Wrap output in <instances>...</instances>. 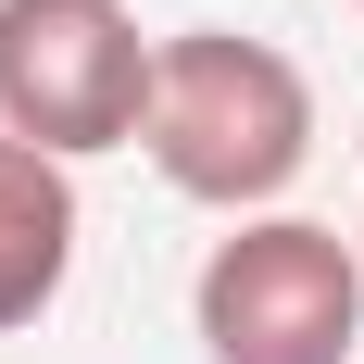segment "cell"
<instances>
[{"mask_svg": "<svg viewBox=\"0 0 364 364\" xmlns=\"http://www.w3.org/2000/svg\"><path fill=\"white\" fill-rule=\"evenodd\" d=\"M139 151L164 164V188L214 201V214H264L277 188L314 164V88L277 38L239 26H176L151 50V113Z\"/></svg>", "mask_w": 364, "mask_h": 364, "instance_id": "6da1fadb", "label": "cell"}, {"mask_svg": "<svg viewBox=\"0 0 364 364\" xmlns=\"http://www.w3.org/2000/svg\"><path fill=\"white\" fill-rule=\"evenodd\" d=\"M201 352L214 364H352L364 339V252L314 214H252L201 252Z\"/></svg>", "mask_w": 364, "mask_h": 364, "instance_id": "7a4b0ae2", "label": "cell"}, {"mask_svg": "<svg viewBox=\"0 0 364 364\" xmlns=\"http://www.w3.org/2000/svg\"><path fill=\"white\" fill-rule=\"evenodd\" d=\"M151 50L126 0H0V139H38L50 164L126 151L151 113Z\"/></svg>", "mask_w": 364, "mask_h": 364, "instance_id": "3957f363", "label": "cell"}, {"mask_svg": "<svg viewBox=\"0 0 364 364\" xmlns=\"http://www.w3.org/2000/svg\"><path fill=\"white\" fill-rule=\"evenodd\" d=\"M75 277V164L38 139H0V339L38 327Z\"/></svg>", "mask_w": 364, "mask_h": 364, "instance_id": "277c9868", "label": "cell"}, {"mask_svg": "<svg viewBox=\"0 0 364 364\" xmlns=\"http://www.w3.org/2000/svg\"><path fill=\"white\" fill-rule=\"evenodd\" d=\"M352 252H364V226H352Z\"/></svg>", "mask_w": 364, "mask_h": 364, "instance_id": "5b68a950", "label": "cell"}, {"mask_svg": "<svg viewBox=\"0 0 364 364\" xmlns=\"http://www.w3.org/2000/svg\"><path fill=\"white\" fill-rule=\"evenodd\" d=\"M352 13H364V0H352Z\"/></svg>", "mask_w": 364, "mask_h": 364, "instance_id": "8992f818", "label": "cell"}]
</instances>
